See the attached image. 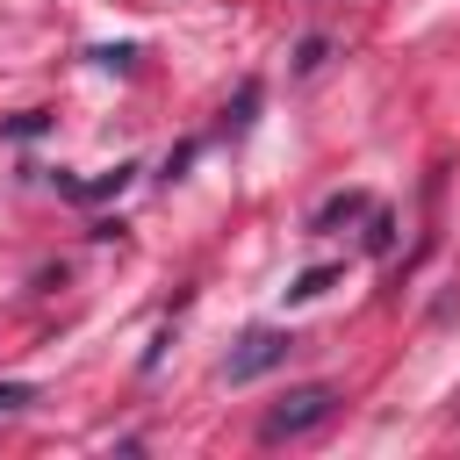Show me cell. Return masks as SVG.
<instances>
[{
  "label": "cell",
  "instance_id": "8992f818",
  "mask_svg": "<svg viewBox=\"0 0 460 460\" xmlns=\"http://www.w3.org/2000/svg\"><path fill=\"white\" fill-rule=\"evenodd\" d=\"M388 244H395V223L374 216V223H367V252H388Z\"/></svg>",
  "mask_w": 460,
  "mask_h": 460
},
{
  "label": "cell",
  "instance_id": "3957f363",
  "mask_svg": "<svg viewBox=\"0 0 460 460\" xmlns=\"http://www.w3.org/2000/svg\"><path fill=\"white\" fill-rule=\"evenodd\" d=\"M129 172H137V165H115V172H101V180H65V194H72V201H108V194L129 187Z\"/></svg>",
  "mask_w": 460,
  "mask_h": 460
},
{
  "label": "cell",
  "instance_id": "52a82bcc",
  "mask_svg": "<svg viewBox=\"0 0 460 460\" xmlns=\"http://www.w3.org/2000/svg\"><path fill=\"white\" fill-rule=\"evenodd\" d=\"M22 402H36V388L29 381H0V410H22Z\"/></svg>",
  "mask_w": 460,
  "mask_h": 460
},
{
  "label": "cell",
  "instance_id": "5b68a950",
  "mask_svg": "<svg viewBox=\"0 0 460 460\" xmlns=\"http://www.w3.org/2000/svg\"><path fill=\"white\" fill-rule=\"evenodd\" d=\"M331 280H338V266H309V273H295V280H288L280 295H288V302H316V295H323Z\"/></svg>",
  "mask_w": 460,
  "mask_h": 460
},
{
  "label": "cell",
  "instance_id": "ba28073f",
  "mask_svg": "<svg viewBox=\"0 0 460 460\" xmlns=\"http://www.w3.org/2000/svg\"><path fill=\"white\" fill-rule=\"evenodd\" d=\"M108 72H129V58H137V43H115V50H93Z\"/></svg>",
  "mask_w": 460,
  "mask_h": 460
},
{
  "label": "cell",
  "instance_id": "7a4b0ae2",
  "mask_svg": "<svg viewBox=\"0 0 460 460\" xmlns=\"http://www.w3.org/2000/svg\"><path fill=\"white\" fill-rule=\"evenodd\" d=\"M288 352H295V331H280V323H252V331L230 345V359H223V381H230V388H244V381L273 374Z\"/></svg>",
  "mask_w": 460,
  "mask_h": 460
},
{
  "label": "cell",
  "instance_id": "277c9868",
  "mask_svg": "<svg viewBox=\"0 0 460 460\" xmlns=\"http://www.w3.org/2000/svg\"><path fill=\"white\" fill-rule=\"evenodd\" d=\"M352 216H367V194H331V201L309 216V230H338V223H352Z\"/></svg>",
  "mask_w": 460,
  "mask_h": 460
},
{
  "label": "cell",
  "instance_id": "6da1fadb",
  "mask_svg": "<svg viewBox=\"0 0 460 460\" xmlns=\"http://www.w3.org/2000/svg\"><path fill=\"white\" fill-rule=\"evenodd\" d=\"M331 410H338V388H331V381H302V388H288V395H280V402L259 417V438H266V446L302 438V431H316Z\"/></svg>",
  "mask_w": 460,
  "mask_h": 460
}]
</instances>
